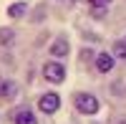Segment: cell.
<instances>
[{
    "instance_id": "8fae6325",
    "label": "cell",
    "mask_w": 126,
    "mask_h": 124,
    "mask_svg": "<svg viewBox=\"0 0 126 124\" xmlns=\"http://www.w3.org/2000/svg\"><path fill=\"white\" fill-rule=\"evenodd\" d=\"M91 8H109L111 5V0H88Z\"/></svg>"
},
{
    "instance_id": "277c9868",
    "label": "cell",
    "mask_w": 126,
    "mask_h": 124,
    "mask_svg": "<svg viewBox=\"0 0 126 124\" xmlns=\"http://www.w3.org/2000/svg\"><path fill=\"white\" fill-rule=\"evenodd\" d=\"M113 63H116V61H113L111 53H98V58H96V68L101 71V74H109V71L113 68Z\"/></svg>"
},
{
    "instance_id": "7c38bea8",
    "label": "cell",
    "mask_w": 126,
    "mask_h": 124,
    "mask_svg": "<svg viewBox=\"0 0 126 124\" xmlns=\"http://www.w3.org/2000/svg\"><path fill=\"white\" fill-rule=\"evenodd\" d=\"M116 124H126V119H121V122H116Z\"/></svg>"
},
{
    "instance_id": "6da1fadb",
    "label": "cell",
    "mask_w": 126,
    "mask_h": 124,
    "mask_svg": "<svg viewBox=\"0 0 126 124\" xmlns=\"http://www.w3.org/2000/svg\"><path fill=\"white\" fill-rule=\"evenodd\" d=\"M76 109L81 111V114L91 117V114H96V111L101 109V101L93 96V94H86V91H81V94H76Z\"/></svg>"
},
{
    "instance_id": "ba28073f",
    "label": "cell",
    "mask_w": 126,
    "mask_h": 124,
    "mask_svg": "<svg viewBox=\"0 0 126 124\" xmlns=\"http://www.w3.org/2000/svg\"><path fill=\"white\" fill-rule=\"evenodd\" d=\"M25 10H28L25 3H13V5L8 8V15L10 18H20V15H25Z\"/></svg>"
},
{
    "instance_id": "9c48e42d",
    "label": "cell",
    "mask_w": 126,
    "mask_h": 124,
    "mask_svg": "<svg viewBox=\"0 0 126 124\" xmlns=\"http://www.w3.org/2000/svg\"><path fill=\"white\" fill-rule=\"evenodd\" d=\"M113 56L119 61H126V41H116L113 43Z\"/></svg>"
},
{
    "instance_id": "5b68a950",
    "label": "cell",
    "mask_w": 126,
    "mask_h": 124,
    "mask_svg": "<svg viewBox=\"0 0 126 124\" xmlns=\"http://www.w3.org/2000/svg\"><path fill=\"white\" fill-rule=\"evenodd\" d=\"M15 94H18L15 81H10V79H3V81H0V96H3V99H13Z\"/></svg>"
},
{
    "instance_id": "30bf717a",
    "label": "cell",
    "mask_w": 126,
    "mask_h": 124,
    "mask_svg": "<svg viewBox=\"0 0 126 124\" xmlns=\"http://www.w3.org/2000/svg\"><path fill=\"white\" fill-rule=\"evenodd\" d=\"M13 41H15V33H13V30H10V28H0V43H3V46H10Z\"/></svg>"
},
{
    "instance_id": "8992f818",
    "label": "cell",
    "mask_w": 126,
    "mask_h": 124,
    "mask_svg": "<svg viewBox=\"0 0 126 124\" xmlns=\"http://www.w3.org/2000/svg\"><path fill=\"white\" fill-rule=\"evenodd\" d=\"M68 51H71V48H68V41L61 38V41H56V43L50 46V56H53V58H66Z\"/></svg>"
},
{
    "instance_id": "3957f363",
    "label": "cell",
    "mask_w": 126,
    "mask_h": 124,
    "mask_svg": "<svg viewBox=\"0 0 126 124\" xmlns=\"http://www.w3.org/2000/svg\"><path fill=\"white\" fill-rule=\"evenodd\" d=\"M38 106H40V111H46V114H56V111L61 109V96L58 94H43L40 96V101H38Z\"/></svg>"
},
{
    "instance_id": "7a4b0ae2",
    "label": "cell",
    "mask_w": 126,
    "mask_h": 124,
    "mask_svg": "<svg viewBox=\"0 0 126 124\" xmlns=\"http://www.w3.org/2000/svg\"><path fill=\"white\" fill-rule=\"evenodd\" d=\"M43 76L48 84H61V81H66V66L61 61H48L43 66Z\"/></svg>"
},
{
    "instance_id": "52a82bcc",
    "label": "cell",
    "mask_w": 126,
    "mask_h": 124,
    "mask_svg": "<svg viewBox=\"0 0 126 124\" xmlns=\"http://www.w3.org/2000/svg\"><path fill=\"white\" fill-rule=\"evenodd\" d=\"M15 124H38V119H35L33 111L23 109V111H18V114H15Z\"/></svg>"
}]
</instances>
